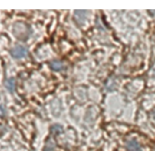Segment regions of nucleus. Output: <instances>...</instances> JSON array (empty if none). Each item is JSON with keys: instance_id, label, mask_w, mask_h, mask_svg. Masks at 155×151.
<instances>
[{"instance_id": "nucleus-2", "label": "nucleus", "mask_w": 155, "mask_h": 151, "mask_svg": "<svg viewBox=\"0 0 155 151\" xmlns=\"http://www.w3.org/2000/svg\"><path fill=\"white\" fill-rule=\"evenodd\" d=\"M127 149L128 151H142L139 143L135 140H130L127 143Z\"/></svg>"}, {"instance_id": "nucleus-5", "label": "nucleus", "mask_w": 155, "mask_h": 151, "mask_svg": "<svg viewBox=\"0 0 155 151\" xmlns=\"http://www.w3.org/2000/svg\"><path fill=\"white\" fill-rule=\"evenodd\" d=\"M153 118H154V119H155V112H154V113H153Z\"/></svg>"}, {"instance_id": "nucleus-1", "label": "nucleus", "mask_w": 155, "mask_h": 151, "mask_svg": "<svg viewBox=\"0 0 155 151\" xmlns=\"http://www.w3.org/2000/svg\"><path fill=\"white\" fill-rule=\"evenodd\" d=\"M11 56L14 58H22L26 55V49L24 46H16L11 50Z\"/></svg>"}, {"instance_id": "nucleus-4", "label": "nucleus", "mask_w": 155, "mask_h": 151, "mask_svg": "<svg viewBox=\"0 0 155 151\" xmlns=\"http://www.w3.org/2000/svg\"><path fill=\"white\" fill-rule=\"evenodd\" d=\"M5 88H6L9 91L13 92L14 89H15V80H14L13 78L7 79V80L5 81Z\"/></svg>"}, {"instance_id": "nucleus-3", "label": "nucleus", "mask_w": 155, "mask_h": 151, "mask_svg": "<svg viewBox=\"0 0 155 151\" xmlns=\"http://www.w3.org/2000/svg\"><path fill=\"white\" fill-rule=\"evenodd\" d=\"M50 67L54 71H59L63 68V64L59 61H53L50 64Z\"/></svg>"}]
</instances>
